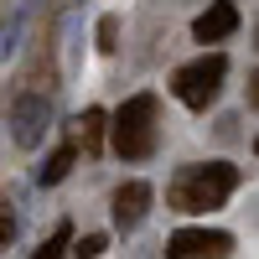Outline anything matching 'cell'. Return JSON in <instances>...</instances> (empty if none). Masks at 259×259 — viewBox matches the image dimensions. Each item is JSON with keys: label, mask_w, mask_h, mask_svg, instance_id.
I'll list each match as a JSON object with an SVG mask.
<instances>
[{"label": "cell", "mask_w": 259, "mask_h": 259, "mask_svg": "<svg viewBox=\"0 0 259 259\" xmlns=\"http://www.w3.org/2000/svg\"><path fill=\"white\" fill-rule=\"evenodd\" d=\"M239 187V166L228 161H207V166H182L171 177V207L182 212H202V207H218L228 192Z\"/></svg>", "instance_id": "obj_1"}, {"label": "cell", "mask_w": 259, "mask_h": 259, "mask_svg": "<svg viewBox=\"0 0 259 259\" xmlns=\"http://www.w3.org/2000/svg\"><path fill=\"white\" fill-rule=\"evenodd\" d=\"M114 150L124 161H145L156 150V94H135L114 114Z\"/></svg>", "instance_id": "obj_2"}, {"label": "cell", "mask_w": 259, "mask_h": 259, "mask_svg": "<svg viewBox=\"0 0 259 259\" xmlns=\"http://www.w3.org/2000/svg\"><path fill=\"white\" fill-rule=\"evenodd\" d=\"M223 78H228V57H223V52H207V57L187 62V68L171 78V94H177L187 109H207V104L218 99Z\"/></svg>", "instance_id": "obj_3"}, {"label": "cell", "mask_w": 259, "mask_h": 259, "mask_svg": "<svg viewBox=\"0 0 259 259\" xmlns=\"http://www.w3.org/2000/svg\"><path fill=\"white\" fill-rule=\"evenodd\" d=\"M228 249H233V239H228V233H218V228H212V233H207V228H177L166 254H171V259H207V254L223 259Z\"/></svg>", "instance_id": "obj_4"}, {"label": "cell", "mask_w": 259, "mask_h": 259, "mask_svg": "<svg viewBox=\"0 0 259 259\" xmlns=\"http://www.w3.org/2000/svg\"><path fill=\"white\" fill-rule=\"evenodd\" d=\"M233 31H239V11H233L228 0H212V6L192 21V36H197V41H223Z\"/></svg>", "instance_id": "obj_5"}, {"label": "cell", "mask_w": 259, "mask_h": 259, "mask_svg": "<svg viewBox=\"0 0 259 259\" xmlns=\"http://www.w3.org/2000/svg\"><path fill=\"white\" fill-rule=\"evenodd\" d=\"M145 207H150V182H124L114 192V223L119 228H135L145 218Z\"/></svg>", "instance_id": "obj_6"}, {"label": "cell", "mask_w": 259, "mask_h": 259, "mask_svg": "<svg viewBox=\"0 0 259 259\" xmlns=\"http://www.w3.org/2000/svg\"><path fill=\"white\" fill-rule=\"evenodd\" d=\"M104 124H109V114H104V109H83V119H78V145L89 150V156H99V145H104Z\"/></svg>", "instance_id": "obj_7"}, {"label": "cell", "mask_w": 259, "mask_h": 259, "mask_svg": "<svg viewBox=\"0 0 259 259\" xmlns=\"http://www.w3.org/2000/svg\"><path fill=\"white\" fill-rule=\"evenodd\" d=\"M73 161H78V145H62V150H52V156H47V166H36V182H41V187L62 182V177L73 171Z\"/></svg>", "instance_id": "obj_8"}, {"label": "cell", "mask_w": 259, "mask_h": 259, "mask_svg": "<svg viewBox=\"0 0 259 259\" xmlns=\"http://www.w3.org/2000/svg\"><path fill=\"white\" fill-rule=\"evenodd\" d=\"M68 239H73V228H68V223H57V233H52V239H47V244H41L36 254H41V259H57L62 249H68Z\"/></svg>", "instance_id": "obj_9"}, {"label": "cell", "mask_w": 259, "mask_h": 259, "mask_svg": "<svg viewBox=\"0 0 259 259\" xmlns=\"http://www.w3.org/2000/svg\"><path fill=\"white\" fill-rule=\"evenodd\" d=\"M114 36H119V21H114V16H104V21H99V47H104V52H114V47H119Z\"/></svg>", "instance_id": "obj_10"}, {"label": "cell", "mask_w": 259, "mask_h": 259, "mask_svg": "<svg viewBox=\"0 0 259 259\" xmlns=\"http://www.w3.org/2000/svg\"><path fill=\"white\" fill-rule=\"evenodd\" d=\"M104 249H109V239H104V233H89V239L78 244V254H83V259H94V254H104Z\"/></svg>", "instance_id": "obj_11"}, {"label": "cell", "mask_w": 259, "mask_h": 259, "mask_svg": "<svg viewBox=\"0 0 259 259\" xmlns=\"http://www.w3.org/2000/svg\"><path fill=\"white\" fill-rule=\"evenodd\" d=\"M11 239H16V218L6 212V202H0V249H6Z\"/></svg>", "instance_id": "obj_12"}]
</instances>
